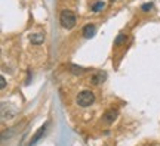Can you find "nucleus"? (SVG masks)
<instances>
[{"mask_svg": "<svg viewBox=\"0 0 160 146\" xmlns=\"http://www.w3.org/2000/svg\"><path fill=\"white\" fill-rule=\"evenodd\" d=\"M45 131H46V124H45V125H42V127L37 130V133L33 136V139H31V142H30V145H34V143H37V142L40 140V137L45 134Z\"/></svg>", "mask_w": 160, "mask_h": 146, "instance_id": "obj_6", "label": "nucleus"}, {"mask_svg": "<svg viewBox=\"0 0 160 146\" xmlns=\"http://www.w3.org/2000/svg\"><path fill=\"white\" fill-rule=\"evenodd\" d=\"M117 115H119V111H117V109H108L107 112L104 114V121L107 124L114 123V120L117 118Z\"/></svg>", "mask_w": 160, "mask_h": 146, "instance_id": "obj_4", "label": "nucleus"}, {"mask_svg": "<svg viewBox=\"0 0 160 146\" xmlns=\"http://www.w3.org/2000/svg\"><path fill=\"white\" fill-rule=\"evenodd\" d=\"M104 2H95L93 5H92V11L93 12H101L104 9Z\"/></svg>", "mask_w": 160, "mask_h": 146, "instance_id": "obj_9", "label": "nucleus"}, {"mask_svg": "<svg viewBox=\"0 0 160 146\" xmlns=\"http://www.w3.org/2000/svg\"><path fill=\"white\" fill-rule=\"evenodd\" d=\"M82 33H83V37H85V39H91V37H93L95 33H97V27H95L93 24H88V25L83 27Z\"/></svg>", "mask_w": 160, "mask_h": 146, "instance_id": "obj_3", "label": "nucleus"}, {"mask_svg": "<svg viewBox=\"0 0 160 146\" xmlns=\"http://www.w3.org/2000/svg\"><path fill=\"white\" fill-rule=\"evenodd\" d=\"M151 9H153V3H145V5L141 6V11L142 12H148V11H151Z\"/></svg>", "mask_w": 160, "mask_h": 146, "instance_id": "obj_11", "label": "nucleus"}, {"mask_svg": "<svg viewBox=\"0 0 160 146\" xmlns=\"http://www.w3.org/2000/svg\"><path fill=\"white\" fill-rule=\"evenodd\" d=\"M76 21H77V19H76V15L71 11H68V9L62 11L61 15H59V22H61V25H62L65 30L74 28Z\"/></svg>", "mask_w": 160, "mask_h": 146, "instance_id": "obj_1", "label": "nucleus"}, {"mask_svg": "<svg viewBox=\"0 0 160 146\" xmlns=\"http://www.w3.org/2000/svg\"><path fill=\"white\" fill-rule=\"evenodd\" d=\"M70 71L74 73V74H83V73H86L88 69H86V68H80V67H74V65H73V67L70 68Z\"/></svg>", "mask_w": 160, "mask_h": 146, "instance_id": "obj_10", "label": "nucleus"}, {"mask_svg": "<svg viewBox=\"0 0 160 146\" xmlns=\"http://www.w3.org/2000/svg\"><path fill=\"white\" fill-rule=\"evenodd\" d=\"M30 40H31V43L33 45H42L43 41H45V35L40 33H36V34H31L30 35Z\"/></svg>", "mask_w": 160, "mask_h": 146, "instance_id": "obj_7", "label": "nucleus"}, {"mask_svg": "<svg viewBox=\"0 0 160 146\" xmlns=\"http://www.w3.org/2000/svg\"><path fill=\"white\" fill-rule=\"evenodd\" d=\"M104 78H105V74H102V73L93 74V75L91 77V84H93V86H99L101 83H104Z\"/></svg>", "mask_w": 160, "mask_h": 146, "instance_id": "obj_5", "label": "nucleus"}, {"mask_svg": "<svg viewBox=\"0 0 160 146\" xmlns=\"http://www.w3.org/2000/svg\"><path fill=\"white\" fill-rule=\"evenodd\" d=\"M2 81H0V86H2V89H5V86H6V81H5V77H2Z\"/></svg>", "mask_w": 160, "mask_h": 146, "instance_id": "obj_12", "label": "nucleus"}, {"mask_svg": "<svg viewBox=\"0 0 160 146\" xmlns=\"http://www.w3.org/2000/svg\"><path fill=\"white\" fill-rule=\"evenodd\" d=\"M76 101L79 103V106H82V108L91 106L92 103L95 102V95H93V92H91V90H82L79 95H77Z\"/></svg>", "mask_w": 160, "mask_h": 146, "instance_id": "obj_2", "label": "nucleus"}, {"mask_svg": "<svg viewBox=\"0 0 160 146\" xmlns=\"http://www.w3.org/2000/svg\"><path fill=\"white\" fill-rule=\"evenodd\" d=\"M126 41H128V35L126 34H119L114 40V45H116V47H120V46L126 45Z\"/></svg>", "mask_w": 160, "mask_h": 146, "instance_id": "obj_8", "label": "nucleus"}]
</instances>
